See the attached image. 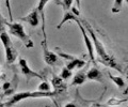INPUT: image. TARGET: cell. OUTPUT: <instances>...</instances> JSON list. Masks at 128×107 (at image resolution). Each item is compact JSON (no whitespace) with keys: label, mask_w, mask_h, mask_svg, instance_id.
<instances>
[{"label":"cell","mask_w":128,"mask_h":107,"mask_svg":"<svg viewBox=\"0 0 128 107\" xmlns=\"http://www.w3.org/2000/svg\"><path fill=\"white\" fill-rule=\"evenodd\" d=\"M38 91H43V92H47V91H51V86L47 80H43L38 86Z\"/></svg>","instance_id":"obj_18"},{"label":"cell","mask_w":128,"mask_h":107,"mask_svg":"<svg viewBox=\"0 0 128 107\" xmlns=\"http://www.w3.org/2000/svg\"><path fill=\"white\" fill-rule=\"evenodd\" d=\"M76 19H78V17L76 16V15H75L70 10H67V11H65V14L63 15L62 21L59 23V25L57 26V28H58V29H61V27L63 26L64 23H66V22H68V21H74V22H75Z\"/></svg>","instance_id":"obj_14"},{"label":"cell","mask_w":128,"mask_h":107,"mask_svg":"<svg viewBox=\"0 0 128 107\" xmlns=\"http://www.w3.org/2000/svg\"><path fill=\"white\" fill-rule=\"evenodd\" d=\"M76 23L78 24L79 26V29L80 31H81V33L83 35V41H84V44H86V47L88 49V53H89V56L91 58V61L92 62H95V57H94V46H93V43H92V40L90 39L89 34H88V32L86 31L84 27H83V25L81 24V22H80V19H76L75 21Z\"/></svg>","instance_id":"obj_6"},{"label":"cell","mask_w":128,"mask_h":107,"mask_svg":"<svg viewBox=\"0 0 128 107\" xmlns=\"http://www.w3.org/2000/svg\"><path fill=\"white\" fill-rule=\"evenodd\" d=\"M84 64H86V62L83 60H80V59L74 57L72 60H70L68 62H67L66 68L68 70H70V71H73L75 69H82L83 66H84Z\"/></svg>","instance_id":"obj_12"},{"label":"cell","mask_w":128,"mask_h":107,"mask_svg":"<svg viewBox=\"0 0 128 107\" xmlns=\"http://www.w3.org/2000/svg\"><path fill=\"white\" fill-rule=\"evenodd\" d=\"M6 7L8 9V12H9L10 22H12L13 21V14H12V10H11V0H6Z\"/></svg>","instance_id":"obj_20"},{"label":"cell","mask_w":128,"mask_h":107,"mask_svg":"<svg viewBox=\"0 0 128 107\" xmlns=\"http://www.w3.org/2000/svg\"><path fill=\"white\" fill-rule=\"evenodd\" d=\"M91 107H108V105H104V104H100V103H93Z\"/></svg>","instance_id":"obj_23"},{"label":"cell","mask_w":128,"mask_h":107,"mask_svg":"<svg viewBox=\"0 0 128 107\" xmlns=\"http://www.w3.org/2000/svg\"><path fill=\"white\" fill-rule=\"evenodd\" d=\"M56 94L54 91H47V92H43V91H34V92H30V91H26V92H19L15 93L6 103H4L6 107H12L18 102H20L26 98H41V97H52Z\"/></svg>","instance_id":"obj_2"},{"label":"cell","mask_w":128,"mask_h":107,"mask_svg":"<svg viewBox=\"0 0 128 107\" xmlns=\"http://www.w3.org/2000/svg\"><path fill=\"white\" fill-rule=\"evenodd\" d=\"M51 85L54 87V91L56 92V94H60V93H63L64 91H66V84L60 76L54 75L52 80H51Z\"/></svg>","instance_id":"obj_9"},{"label":"cell","mask_w":128,"mask_h":107,"mask_svg":"<svg viewBox=\"0 0 128 107\" xmlns=\"http://www.w3.org/2000/svg\"><path fill=\"white\" fill-rule=\"evenodd\" d=\"M123 2L124 0H114L113 7H112V10H111L112 13H120L123 8Z\"/></svg>","instance_id":"obj_16"},{"label":"cell","mask_w":128,"mask_h":107,"mask_svg":"<svg viewBox=\"0 0 128 107\" xmlns=\"http://www.w3.org/2000/svg\"><path fill=\"white\" fill-rule=\"evenodd\" d=\"M73 1L74 0H63L62 1V7H63V10H70L72 8V5H73Z\"/></svg>","instance_id":"obj_19"},{"label":"cell","mask_w":128,"mask_h":107,"mask_svg":"<svg viewBox=\"0 0 128 107\" xmlns=\"http://www.w3.org/2000/svg\"><path fill=\"white\" fill-rule=\"evenodd\" d=\"M0 40H1L3 46H4L6 49V63L8 64H13L15 62L16 58H17L18 54L17 50L13 45V42L10 38V34L6 32V31H2L0 33Z\"/></svg>","instance_id":"obj_4"},{"label":"cell","mask_w":128,"mask_h":107,"mask_svg":"<svg viewBox=\"0 0 128 107\" xmlns=\"http://www.w3.org/2000/svg\"><path fill=\"white\" fill-rule=\"evenodd\" d=\"M6 25L9 27L10 33L20 40L27 48H32V47L34 46V43H33V41H32V39L30 38L29 34L26 33L25 28H24V26L20 23H14V22L6 21Z\"/></svg>","instance_id":"obj_3"},{"label":"cell","mask_w":128,"mask_h":107,"mask_svg":"<svg viewBox=\"0 0 128 107\" xmlns=\"http://www.w3.org/2000/svg\"><path fill=\"white\" fill-rule=\"evenodd\" d=\"M72 76H73V72H72L70 70H68L66 66L62 69V72H61V74H60V77H61L63 80H67V79H70Z\"/></svg>","instance_id":"obj_17"},{"label":"cell","mask_w":128,"mask_h":107,"mask_svg":"<svg viewBox=\"0 0 128 107\" xmlns=\"http://www.w3.org/2000/svg\"><path fill=\"white\" fill-rule=\"evenodd\" d=\"M58 107H61V106H59V105H58Z\"/></svg>","instance_id":"obj_28"},{"label":"cell","mask_w":128,"mask_h":107,"mask_svg":"<svg viewBox=\"0 0 128 107\" xmlns=\"http://www.w3.org/2000/svg\"><path fill=\"white\" fill-rule=\"evenodd\" d=\"M20 22H25L27 24H29L30 26L32 27H36L38 26V23H40V15H38V12L36 9H34L32 12H30L28 15H26L25 17H22L20 18Z\"/></svg>","instance_id":"obj_8"},{"label":"cell","mask_w":128,"mask_h":107,"mask_svg":"<svg viewBox=\"0 0 128 107\" xmlns=\"http://www.w3.org/2000/svg\"><path fill=\"white\" fill-rule=\"evenodd\" d=\"M125 107H127V106H125Z\"/></svg>","instance_id":"obj_29"},{"label":"cell","mask_w":128,"mask_h":107,"mask_svg":"<svg viewBox=\"0 0 128 107\" xmlns=\"http://www.w3.org/2000/svg\"><path fill=\"white\" fill-rule=\"evenodd\" d=\"M80 22H81L83 27H84L86 31L90 34V38H91L92 43H93V46H94V50L96 51V54H97V58H98L97 60L100 63H102L104 65L109 66V68H112L114 70H118V72H121V73H124L123 66L116 61V59L112 56L111 54L108 53L107 48L105 47V45L102 43L100 40L97 38L95 30L92 28V26L86 21H82L81 19Z\"/></svg>","instance_id":"obj_1"},{"label":"cell","mask_w":128,"mask_h":107,"mask_svg":"<svg viewBox=\"0 0 128 107\" xmlns=\"http://www.w3.org/2000/svg\"><path fill=\"white\" fill-rule=\"evenodd\" d=\"M86 80V73L83 71H79L74 76L73 78V81H72V86H80L82 84H84Z\"/></svg>","instance_id":"obj_13"},{"label":"cell","mask_w":128,"mask_h":107,"mask_svg":"<svg viewBox=\"0 0 128 107\" xmlns=\"http://www.w3.org/2000/svg\"><path fill=\"white\" fill-rule=\"evenodd\" d=\"M42 47H43V57H44V61H45L46 64L48 65H56L59 61V57L57 54L52 53L48 49L47 47V41L42 42Z\"/></svg>","instance_id":"obj_7"},{"label":"cell","mask_w":128,"mask_h":107,"mask_svg":"<svg viewBox=\"0 0 128 107\" xmlns=\"http://www.w3.org/2000/svg\"><path fill=\"white\" fill-rule=\"evenodd\" d=\"M50 0H38V8H36L40 17H42V31H43L44 41H47L46 32H45V16H44V8L47 6V3Z\"/></svg>","instance_id":"obj_11"},{"label":"cell","mask_w":128,"mask_h":107,"mask_svg":"<svg viewBox=\"0 0 128 107\" xmlns=\"http://www.w3.org/2000/svg\"><path fill=\"white\" fill-rule=\"evenodd\" d=\"M76 1V6H77V9H80L81 8V3H80V0H75Z\"/></svg>","instance_id":"obj_25"},{"label":"cell","mask_w":128,"mask_h":107,"mask_svg":"<svg viewBox=\"0 0 128 107\" xmlns=\"http://www.w3.org/2000/svg\"><path fill=\"white\" fill-rule=\"evenodd\" d=\"M4 25H6V19L2 16L1 12H0V33H1L2 31H4Z\"/></svg>","instance_id":"obj_21"},{"label":"cell","mask_w":128,"mask_h":107,"mask_svg":"<svg viewBox=\"0 0 128 107\" xmlns=\"http://www.w3.org/2000/svg\"><path fill=\"white\" fill-rule=\"evenodd\" d=\"M124 101H126V100H124ZM123 100H114V98H111V100L108 102V105H118L120 103H122V102H124Z\"/></svg>","instance_id":"obj_22"},{"label":"cell","mask_w":128,"mask_h":107,"mask_svg":"<svg viewBox=\"0 0 128 107\" xmlns=\"http://www.w3.org/2000/svg\"><path fill=\"white\" fill-rule=\"evenodd\" d=\"M64 107H77V106H76L75 103H67V104Z\"/></svg>","instance_id":"obj_24"},{"label":"cell","mask_w":128,"mask_h":107,"mask_svg":"<svg viewBox=\"0 0 128 107\" xmlns=\"http://www.w3.org/2000/svg\"><path fill=\"white\" fill-rule=\"evenodd\" d=\"M18 63H19V66H20V70H22V75L26 77L27 81H29V79L33 78V77H38L40 79H44V76L42 74H40L38 72H35V71L32 70L29 64H28V62L25 58H19L18 60Z\"/></svg>","instance_id":"obj_5"},{"label":"cell","mask_w":128,"mask_h":107,"mask_svg":"<svg viewBox=\"0 0 128 107\" xmlns=\"http://www.w3.org/2000/svg\"><path fill=\"white\" fill-rule=\"evenodd\" d=\"M86 76L88 79H90V80L98 81V82H100V84H104V82H105L102 73L96 68V66H94V68H92V69H90L89 71H88Z\"/></svg>","instance_id":"obj_10"},{"label":"cell","mask_w":128,"mask_h":107,"mask_svg":"<svg viewBox=\"0 0 128 107\" xmlns=\"http://www.w3.org/2000/svg\"><path fill=\"white\" fill-rule=\"evenodd\" d=\"M2 74H3V69H2V66L0 65V76H1Z\"/></svg>","instance_id":"obj_26"},{"label":"cell","mask_w":128,"mask_h":107,"mask_svg":"<svg viewBox=\"0 0 128 107\" xmlns=\"http://www.w3.org/2000/svg\"><path fill=\"white\" fill-rule=\"evenodd\" d=\"M0 107H6V105H4V103H0Z\"/></svg>","instance_id":"obj_27"},{"label":"cell","mask_w":128,"mask_h":107,"mask_svg":"<svg viewBox=\"0 0 128 107\" xmlns=\"http://www.w3.org/2000/svg\"><path fill=\"white\" fill-rule=\"evenodd\" d=\"M108 75H109V78L111 79L112 81L114 82L115 85H116L118 88H124V87L126 86V82H125V80H124V78L123 77H120V76H113L110 72H108Z\"/></svg>","instance_id":"obj_15"}]
</instances>
